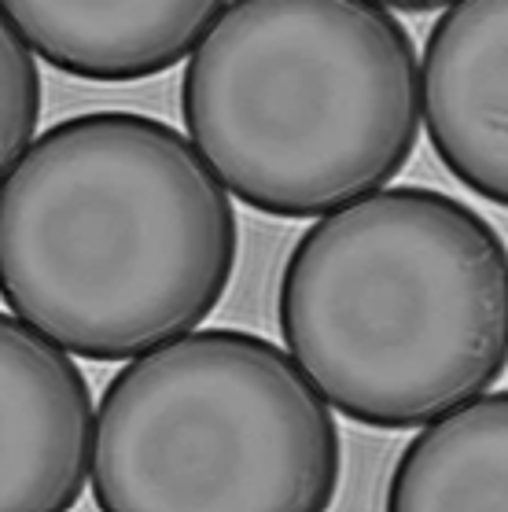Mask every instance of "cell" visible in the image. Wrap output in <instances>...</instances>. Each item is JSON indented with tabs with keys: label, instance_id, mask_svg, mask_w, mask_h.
<instances>
[{
	"label": "cell",
	"instance_id": "1",
	"mask_svg": "<svg viewBox=\"0 0 508 512\" xmlns=\"http://www.w3.org/2000/svg\"><path fill=\"white\" fill-rule=\"evenodd\" d=\"M236 255L225 181L151 115L63 118L4 170V299L70 354L122 361L188 336L221 303Z\"/></svg>",
	"mask_w": 508,
	"mask_h": 512
},
{
	"label": "cell",
	"instance_id": "2",
	"mask_svg": "<svg viewBox=\"0 0 508 512\" xmlns=\"http://www.w3.org/2000/svg\"><path fill=\"white\" fill-rule=\"evenodd\" d=\"M277 317L343 417L424 428L508 369V247L446 192L380 188L299 236Z\"/></svg>",
	"mask_w": 508,
	"mask_h": 512
},
{
	"label": "cell",
	"instance_id": "3",
	"mask_svg": "<svg viewBox=\"0 0 508 512\" xmlns=\"http://www.w3.org/2000/svg\"><path fill=\"white\" fill-rule=\"evenodd\" d=\"M420 107L413 37L372 0H232L181 82L192 144L273 218L380 192L413 155Z\"/></svg>",
	"mask_w": 508,
	"mask_h": 512
},
{
	"label": "cell",
	"instance_id": "4",
	"mask_svg": "<svg viewBox=\"0 0 508 512\" xmlns=\"http://www.w3.org/2000/svg\"><path fill=\"white\" fill-rule=\"evenodd\" d=\"M328 406L269 339L177 336L107 384L93 498L104 512L328 509L343 468Z\"/></svg>",
	"mask_w": 508,
	"mask_h": 512
},
{
	"label": "cell",
	"instance_id": "5",
	"mask_svg": "<svg viewBox=\"0 0 508 512\" xmlns=\"http://www.w3.org/2000/svg\"><path fill=\"white\" fill-rule=\"evenodd\" d=\"M93 398L67 347L0 317V509H74L96 465Z\"/></svg>",
	"mask_w": 508,
	"mask_h": 512
},
{
	"label": "cell",
	"instance_id": "6",
	"mask_svg": "<svg viewBox=\"0 0 508 512\" xmlns=\"http://www.w3.org/2000/svg\"><path fill=\"white\" fill-rule=\"evenodd\" d=\"M424 126L461 185L508 207V0H457L424 48Z\"/></svg>",
	"mask_w": 508,
	"mask_h": 512
},
{
	"label": "cell",
	"instance_id": "7",
	"mask_svg": "<svg viewBox=\"0 0 508 512\" xmlns=\"http://www.w3.org/2000/svg\"><path fill=\"white\" fill-rule=\"evenodd\" d=\"M229 0H4L37 56L89 82H140L196 52Z\"/></svg>",
	"mask_w": 508,
	"mask_h": 512
},
{
	"label": "cell",
	"instance_id": "8",
	"mask_svg": "<svg viewBox=\"0 0 508 512\" xmlns=\"http://www.w3.org/2000/svg\"><path fill=\"white\" fill-rule=\"evenodd\" d=\"M387 509H508V391L424 424L394 465Z\"/></svg>",
	"mask_w": 508,
	"mask_h": 512
},
{
	"label": "cell",
	"instance_id": "9",
	"mask_svg": "<svg viewBox=\"0 0 508 512\" xmlns=\"http://www.w3.org/2000/svg\"><path fill=\"white\" fill-rule=\"evenodd\" d=\"M0 159L4 170H12L37 140L41 122V74H37V52L26 45V37L12 23L4 26V48H0Z\"/></svg>",
	"mask_w": 508,
	"mask_h": 512
},
{
	"label": "cell",
	"instance_id": "10",
	"mask_svg": "<svg viewBox=\"0 0 508 512\" xmlns=\"http://www.w3.org/2000/svg\"><path fill=\"white\" fill-rule=\"evenodd\" d=\"M380 8H394V12H435V8H450L457 0H372Z\"/></svg>",
	"mask_w": 508,
	"mask_h": 512
}]
</instances>
